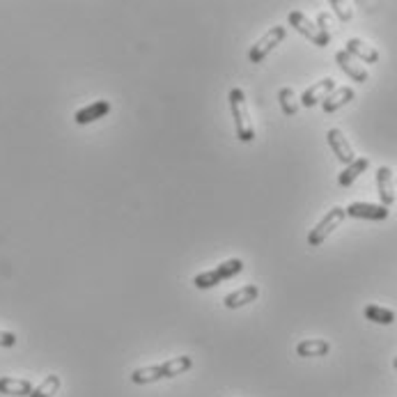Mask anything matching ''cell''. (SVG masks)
I'll list each match as a JSON object with an SVG mask.
<instances>
[{
	"mask_svg": "<svg viewBox=\"0 0 397 397\" xmlns=\"http://www.w3.org/2000/svg\"><path fill=\"white\" fill-rule=\"evenodd\" d=\"M345 207H333L330 212L324 214V219H321L313 230H310L308 234V246H313V248H317V246H321L326 241V237L330 232H333L340 223L345 221Z\"/></svg>",
	"mask_w": 397,
	"mask_h": 397,
	"instance_id": "4",
	"label": "cell"
},
{
	"mask_svg": "<svg viewBox=\"0 0 397 397\" xmlns=\"http://www.w3.org/2000/svg\"><path fill=\"white\" fill-rule=\"evenodd\" d=\"M230 110H232V120H234V131H237V138L241 143H253L255 140V129H253V120L248 106H246V94L241 88H232L230 90Z\"/></svg>",
	"mask_w": 397,
	"mask_h": 397,
	"instance_id": "1",
	"label": "cell"
},
{
	"mask_svg": "<svg viewBox=\"0 0 397 397\" xmlns=\"http://www.w3.org/2000/svg\"><path fill=\"white\" fill-rule=\"evenodd\" d=\"M285 37H287V28H285V25H273V28H269V30L264 33V35L260 37V40L251 46L248 60H251L253 64L262 62L273 49H276V46H278L282 40H285Z\"/></svg>",
	"mask_w": 397,
	"mask_h": 397,
	"instance_id": "2",
	"label": "cell"
},
{
	"mask_svg": "<svg viewBox=\"0 0 397 397\" xmlns=\"http://www.w3.org/2000/svg\"><path fill=\"white\" fill-rule=\"evenodd\" d=\"M335 90V81L333 79H321V81H317V83H313L310 85V88L301 94V106H306V108H313V106H317V103H321L330 92Z\"/></svg>",
	"mask_w": 397,
	"mask_h": 397,
	"instance_id": "5",
	"label": "cell"
},
{
	"mask_svg": "<svg viewBox=\"0 0 397 397\" xmlns=\"http://www.w3.org/2000/svg\"><path fill=\"white\" fill-rule=\"evenodd\" d=\"M16 335L9 333V330H0V347H14Z\"/></svg>",
	"mask_w": 397,
	"mask_h": 397,
	"instance_id": "25",
	"label": "cell"
},
{
	"mask_svg": "<svg viewBox=\"0 0 397 397\" xmlns=\"http://www.w3.org/2000/svg\"><path fill=\"white\" fill-rule=\"evenodd\" d=\"M258 297H260V287L258 285H243L239 289L230 292V294L223 299V304H225V308L234 310V308H241V306L253 304V301L258 299Z\"/></svg>",
	"mask_w": 397,
	"mask_h": 397,
	"instance_id": "12",
	"label": "cell"
},
{
	"mask_svg": "<svg viewBox=\"0 0 397 397\" xmlns=\"http://www.w3.org/2000/svg\"><path fill=\"white\" fill-rule=\"evenodd\" d=\"M159 379H166L161 365H149V367H138V370L131 372V381L143 386V384H154Z\"/></svg>",
	"mask_w": 397,
	"mask_h": 397,
	"instance_id": "19",
	"label": "cell"
},
{
	"mask_svg": "<svg viewBox=\"0 0 397 397\" xmlns=\"http://www.w3.org/2000/svg\"><path fill=\"white\" fill-rule=\"evenodd\" d=\"M335 62H338V67L343 69L349 79H354L356 83H367V79H370L367 69L356 58H352L347 51H338L335 53Z\"/></svg>",
	"mask_w": 397,
	"mask_h": 397,
	"instance_id": "9",
	"label": "cell"
},
{
	"mask_svg": "<svg viewBox=\"0 0 397 397\" xmlns=\"http://www.w3.org/2000/svg\"><path fill=\"white\" fill-rule=\"evenodd\" d=\"M354 97H356V92H354V88H349V85H345V88H335L324 101H321V108H324V113H335L338 108L347 106Z\"/></svg>",
	"mask_w": 397,
	"mask_h": 397,
	"instance_id": "14",
	"label": "cell"
},
{
	"mask_svg": "<svg viewBox=\"0 0 397 397\" xmlns=\"http://www.w3.org/2000/svg\"><path fill=\"white\" fill-rule=\"evenodd\" d=\"M345 51L352 55V58H356L358 62H367V64L379 62V51H376L372 44L361 40V37H352V40H347Z\"/></svg>",
	"mask_w": 397,
	"mask_h": 397,
	"instance_id": "8",
	"label": "cell"
},
{
	"mask_svg": "<svg viewBox=\"0 0 397 397\" xmlns=\"http://www.w3.org/2000/svg\"><path fill=\"white\" fill-rule=\"evenodd\" d=\"M393 367H395V370H397V356L393 358Z\"/></svg>",
	"mask_w": 397,
	"mask_h": 397,
	"instance_id": "26",
	"label": "cell"
},
{
	"mask_svg": "<svg viewBox=\"0 0 397 397\" xmlns=\"http://www.w3.org/2000/svg\"><path fill=\"white\" fill-rule=\"evenodd\" d=\"M363 315H365L367 321H374V324H381V326H391L393 321H395V313H393V310L381 308V306H376V304L365 306Z\"/></svg>",
	"mask_w": 397,
	"mask_h": 397,
	"instance_id": "18",
	"label": "cell"
},
{
	"mask_svg": "<svg viewBox=\"0 0 397 397\" xmlns=\"http://www.w3.org/2000/svg\"><path fill=\"white\" fill-rule=\"evenodd\" d=\"M278 101H280V108H282L285 115H297V113H299L301 103H299L297 94H294V90H292V88H280Z\"/></svg>",
	"mask_w": 397,
	"mask_h": 397,
	"instance_id": "20",
	"label": "cell"
},
{
	"mask_svg": "<svg viewBox=\"0 0 397 397\" xmlns=\"http://www.w3.org/2000/svg\"><path fill=\"white\" fill-rule=\"evenodd\" d=\"M108 110H110V103L106 99H101V101H94V103H90V106L81 108L76 115H74V120H76V125H90V122H97L103 115H108Z\"/></svg>",
	"mask_w": 397,
	"mask_h": 397,
	"instance_id": "13",
	"label": "cell"
},
{
	"mask_svg": "<svg viewBox=\"0 0 397 397\" xmlns=\"http://www.w3.org/2000/svg\"><path fill=\"white\" fill-rule=\"evenodd\" d=\"M58 391H60V376H58V374H49V376H46V379L30 393V397H53Z\"/></svg>",
	"mask_w": 397,
	"mask_h": 397,
	"instance_id": "21",
	"label": "cell"
},
{
	"mask_svg": "<svg viewBox=\"0 0 397 397\" xmlns=\"http://www.w3.org/2000/svg\"><path fill=\"white\" fill-rule=\"evenodd\" d=\"M376 191H379L384 207H391L395 202V177L389 166H381L376 170Z\"/></svg>",
	"mask_w": 397,
	"mask_h": 397,
	"instance_id": "10",
	"label": "cell"
},
{
	"mask_svg": "<svg viewBox=\"0 0 397 397\" xmlns=\"http://www.w3.org/2000/svg\"><path fill=\"white\" fill-rule=\"evenodd\" d=\"M35 386L30 379H16V376H0V395L9 397H30Z\"/></svg>",
	"mask_w": 397,
	"mask_h": 397,
	"instance_id": "11",
	"label": "cell"
},
{
	"mask_svg": "<svg viewBox=\"0 0 397 397\" xmlns=\"http://www.w3.org/2000/svg\"><path fill=\"white\" fill-rule=\"evenodd\" d=\"M193 367V358L191 356H177V358H168V361L161 363V370H163L166 379H173V376H179L188 372Z\"/></svg>",
	"mask_w": 397,
	"mask_h": 397,
	"instance_id": "17",
	"label": "cell"
},
{
	"mask_svg": "<svg viewBox=\"0 0 397 397\" xmlns=\"http://www.w3.org/2000/svg\"><path fill=\"white\" fill-rule=\"evenodd\" d=\"M326 140H328V147L333 149V154L338 156L340 163L349 166V163H352V161H356L354 147L349 145V140L345 138V134H343V131H340V129H328Z\"/></svg>",
	"mask_w": 397,
	"mask_h": 397,
	"instance_id": "7",
	"label": "cell"
},
{
	"mask_svg": "<svg viewBox=\"0 0 397 397\" xmlns=\"http://www.w3.org/2000/svg\"><path fill=\"white\" fill-rule=\"evenodd\" d=\"M328 352H330L328 340H301L297 345V354L301 358H319V356H326Z\"/></svg>",
	"mask_w": 397,
	"mask_h": 397,
	"instance_id": "16",
	"label": "cell"
},
{
	"mask_svg": "<svg viewBox=\"0 0 397 397\" xmlns=\"http://www.w3.org/2000/svg\"><path fill=\"white\" fill-rule=\"evenodd\" d=\"M219 282H223V278L219 276V271L212 269V271H205V273H197V276L193 278V285L197 289H212L216 287Z\"/></svg>",
	"mask_w": 397,
	"mask_h": 397,
	"instance_id": "22",
	"label": "cell"
},
{
	"mask_svg": "<svg viewBox=\"0 0 397 397\" xmlns=\"http://www.w3.org/2000/svg\"><path fill=\"white\" fill-rule=\"evenodd\" d=\"M347 216L352 219H367V221H386L389 219V207L372 205V202H352L345 209Z\"/></svg>",
	"mask_w": 397,
	"mask_h": 397,
	"instance_id": "6",
	"label": "cell"
},
{
	"mask_svg": "<svg viewBox=\"0 0 397 397\" xmlns=\"http://www.w3.org/2000/svg\"><path fill=\"white\" fill-rule=\"evenodd\" d=\"M330 7H333L335 16L340 18V21H352L354 16V9H352V3H343V0H330Z\"/></svg>",
	"mask_w": 397,
	"mask_h": 397,
	"instance_id": "23",
	"label": "cell"
},
{
	"mask_svg": "<svg viewBox=\"0 0 397 397\" xmlns=\"http://www.w3.org/2000/svg\"><path fill=\"white\" fill-rule=\"evenodd\" d=\"M367 168H370V159H367V156H356V161H352L349 166H345V170L340 173L338 184L345 186V188L352 186L356 179H358V175H363Z\"/></svg>",
	"mask_w": 397,
	"mask_h": 397,
	"instance_id": "15",
	"label": "cell"
},
{
	"mask_svg": "<svg viewBox=\"0 0 397 397\" xmlns=\"http://www.w3.org/2000/svg\"><path fill=\"white\" fill-rule=\"evenodd\" d=\"M287 21H289V25L294 28V30H297L299 35H304L306 40H310L315 46H321V49H324V46H328L330 35L321 33L319 28H317V23L310 21V18H308L304 12H299V9H294V12H289Z\"/></svg>",
	"mask_w": 397,
	"mask_h": 397,
	"instance_id": "3",
	"label": "cell"
},
{
	"mask_svg": "<svg viewBox=\"0 0 397 397\" xmlns=\"http://www.w3.org/2000/svg\"><path fill=\"white\" fill-rule=\"evenodd\" d=\"M395 184H397V179H395Z\"/></svg>",
	"mask_w": 397,
	"mask_h": 397,
	"instance_id": "27",
	"label": "cell"
},
{
	"mask_svg": "<svg viewBox=\"0 0 397 397\" xmlns=\"http://www.w3.org/2000/svg\"><path fill=\"white\" fill-rule=\"evenodd\" d=\"M317 28H319V30L321 33H326V35H330V28H333V25H330V14L328 12H319L317 14Z\"/></svg>",
	"mask_w": 397,
	"mask_h": 397,
	"instance_id": "24",
	"label": "cell"
}]
</instances>
